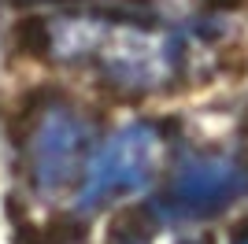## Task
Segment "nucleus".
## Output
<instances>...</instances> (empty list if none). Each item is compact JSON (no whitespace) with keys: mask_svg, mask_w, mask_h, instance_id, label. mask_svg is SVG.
Returning a JSON list of instances; mask_svg holds the SVG:
<instances>
[{"mask_svg":"<svg viewBox=\"0 0 248 244\" xmlns=\"http://www.w3.org/2000/svg\"><path fill=\"white\" fill-rule=\"evenodd\" d=\"M45 52L60 63L93 67L104 81L123 92L167 89L182 71V45L174 33H163L145 22L115 15H71L41 26Z\"/></svg>","mask_w":248,"mask_h":244,"instance_id":"1","label":"nucleus"},{"mask_svg":"<svg viewBox=\"0 0 248 244\" xmlns=\"http://www.w3.org/2000/svg\"><path fill=\"white\" fill-rule=\"evenodd\" d=\"M159 152H163V141H159L155 126H148V122L123 126L89 155L78 203L85 211H96V207L119 200V196L145 189L152 182L155 167H159Z\"/></svg>","mask_w":248,"mask_h":244,"instance_id":"2","label":"nucleus"},{"mask_svg":"<svg viewBox=\"0 0 248 244\" xmlns=\"http://www.w3.org/2000/svg\"><path fill=\"white\" fill-rule=\"evenodd\" d=\"M248 193V167L233 155H200L178 167L167 185L163 211L174 218H211Z\"/></svg>","mask_w":248,"mask_h":244,"instance_id":"3","label":"nucleus"},{"mask_svg":"<svg viewBox=\"0 0 248 244\" xmlns=\"http://www.w3.org/2000/svg\"><path fill=\"white\" fill-rule=\"evenodd\" d=\"M85 148H89V126L82 115L67 104L48 107L30 141V163L37 185L45 193H63L74 182V174L82 170Z\"/></svg>","mask_w":248,"mask_h":244,"instance_id":"4","label":"nucleus"},{"mask_svg":"<svg viewBox=\"0 0 248 244\" xmlns=\"http://www.w3.org/2000/svg\"><path fill=\"white\" fill-rule=\"evenodd\" d=\"M19 4H67V0H19Z\"/></svg>","mask_w":248,"mask_h":244,"instance_id":"5","label":"nucleus"},{"mask_svg":"<svg viewBox=\"0 0 248 244\" xmlns=\"http://www.w3.org/2000/svg\"><path fill=\"white\" fill-rule=\"evenodd\" d=\"M233 244H248V229H241V233L233 237Z\"/></svg>","mask_w":248,"mask_h":244,"instance_id":"6","label":"nucleus"},{"mask_svg":"<svg viewBox=\"0 0 248 244\" xmlns=\"http://www.w3.org/2000/svg\"><path fill=\"white\" fill-rule=\"evenodd\" d=\"M123 244H145V237H137V233H134L130 241H123Z\"/></svg>","mask_w":248,"mask_h":244,"instance_id":"7","label":"nucleus"}]
</instances>
